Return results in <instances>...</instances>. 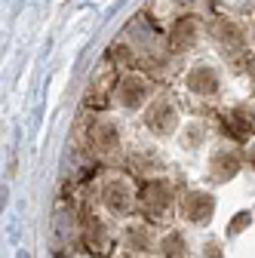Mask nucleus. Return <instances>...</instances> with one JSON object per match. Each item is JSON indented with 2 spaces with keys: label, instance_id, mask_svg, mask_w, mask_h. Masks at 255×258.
I'll use <instances>...</instances> for the list:
<instances>
[{
  "label": "nucleus",
  "instance_id": "obj_10",
  "mask_svg": "<svg viewBox=\"0 0 255 258\" xmlns=\"http://www.w3.org/2000/svg\"><path fill=\"white\" fill-rule=\"evenodd\" d=\"M89 145L99 151V154H114L120 148V129L111 120L92 123V129H89Z\"/></svg>",
  "mask_w": 255,
  "mask_h": 258
},
{
  "label": "nucleus",
  "instance_id": "obj_6",
  "mask_svg": "<svg viewBox=\"0 0 255 258\" xmlns=\"http://www.w3.org/2000/svg\"><path fill=\"white\" fill-rule=\"evenodd\" d=\"M215 215V197L206 190H190L181 200V218L190 224H209Z\"/></svg>",
  "mask_w": 255,
  "mask_h": 258
},
{
  "label": "nucleus",
  "instance_id": "obj_1",
  "mask_svg": "<svg viewBox=\"0 0 255 258\" xmlns=\"http://www.w3.org/2000/svg\"><path fill=\"white\" fill-rule=\"evenodd\" d=\"M172 203H175V194H172V184L166 178H148L139 190V209L151 221H160Z\"/></svg>",
  "mask_w": 255,
  "mask_h": 258
},
{
  "label": "nucleus",
  "instance_id": "obj_13",
  "mask_svg": "<svg viewBox=\"0 0 255 258\" xmlns=\"http://www.w3.org/2000/svg\"><path fill=\"white\" fill-rule=\"evenodd\" d=\"M151 243H154V237H151V231H148V224H130L126 228V246H130L133 252H151Z\"/></svg>",
  "mask_w": 255,
  "mask_h": 258
},
{
  "label": "nucleus",
  "instance_id": "obj_8",
  "mask_svg": "<svg viewBox=\"0 0 255 258\" xmlns=\"http://www.w3.org/2000/svg\"><path fill=\"white\" fill-rule=\"evenodd\" d=\"M197 37H200V22L194 16H181L172 22L169 28V46L175 52H187V49H194L197 46Z\"/></svg>",
  "mask_w": 255,
  "mask_h": 258
},
{
  "label": "nucleus",
  "instance_id": "obj_5",
  "mask_svg": "<svg viewBox=\"0 0 255 258\" xmlns=\"http://www.w3.org/2000/svg\"><path fill=\"white\" fill-rule=\"evenodd\" d=\"M114 95H117V105H120V108H126V111H139V108L148 102L151 92H148L145 77H139V74H123Z\"/></svg>",
  "mask_w": 255,
  "mask_h": 258
},
{
  "label": "nucleus",
  "instance_id": "obj_18",
  "mask_svg": "<svg viewBox=\"0 0 255 258\" xmlns=\"http://www.w3.org/2000/svg\"><path fill=\"white\" fill-rule=\"evenodd\" d=\"M249 83L255 86V61H252V68H249Z\"/></svg>",
  "mask_w": 255,
  "mask_h": 258
},
{
  "label": "nucleus",
  "instance_id": "obj_4",
  "mask_svg": "<svg viewBox=\"0 0 255 258\" xmlns=\"http://www.w3.org/2000/svg\"><path fill=\"white\" fill-rule=\"evenodd\" d=\"M212 40L225 55H240L246 49V31L234 19H218L212 22Z\"/></svg>",
  "mask_w": 255,
  "mask_h": 258
},
{
  "label": "nucleus",
  "instance_id": "obj_2",
  "mask_svg": "<svg viewBox=\"0 0 255 258\" xmlns=\"http://www.w3.org/2000/svg\"><path fill=\"white\" fill-rule=\"evenodd\" d=\"M102 203L111 215H130L136 206H139V194L133 190V184L126 178H111L102 184Z\"/></svg>",
  "mask_w": 255,
  "mask_h": 258
},
{
  "label": "nucleus",
  "instance_id": "obj_15",
  "mask_svg": "<svg viewBox=\"0 0 255 258\" xmlns=\"http://www.w3.org/2000/svg\"><path fill=\"white\" fill-rule=\"evenodd\" d=\"M249 221H252V212H240V215H237V221L231 224V228H228V231H231V234H240V231L246 228V224H249Z\"/></svg>",
  "mask_w": 255,
  "mask_h": 258
},
{
  "label": "nucleus",
  "instance_id": "obj_7",
  "mask_svg": "<svg viewBox=\"0 0 255 258\" xmlns=\"http://www.w3.org/2000/svg\"><path fill=\"white\" fill-rule=\"evenodd\" d=\"M184 86L194 92V95H203V99H209V95H215L218 92V86H221V80H218V71L212 68V64H203V61H197L194 68L187 71V77H184Z\"/></svg>",
  "mask_w": 255,
  "mask_h": 258
},
{
  "label": "nucleus",
  "instance_id": "obj_14",
  "mask_svg": "<svg viewBox=\"0 0 255 258\" xmlns=\"http://www.w3.org/2000/svg\"><path fill=\"white\" fill-rule=\"evenodd\" d=\"M181 142H184V148H200L203 142H206V126L203 123H187L184 129H181Z\"/></svg>",
  "mask_w": 255,
  "mask_h": 258
},
{
  "label": "nucleus",
  "instance_id": "obj_16",
  "mask_svg": "<svg viewBox=\"0 0 255 258\" xmlns=\"http://www.w3.org/2000/svg\"><path fill=\"white\" fill-rule=\"evenodd\" d=\"M246 166L255 172V145H249V148H246Z\"/></svg>",
  "mask_w": 255,
  "mask_h": 258
},
{
  "label": "nucleus",
  "instance_id": "obj_17",
  "mask_svg": "<svg viewBox=\"0 0 255 258\" xmlns=\"http://www.w3.org/2000/svg\"><path fill=\"white\" fill-rule=\"evenodd\" d=\"M206 258H221V252H218V246H215V243L206 249Z\"/></svg>",
  "mask_w": 255,
  "mask_h": 258
},
{
  "label": "nucleus",
  "instance_id": "obj_11",
  "mask_svg": "<svg viewBox=\"0 0 255 258\" xmlns=\"http://www.w3.org/2000/svg\"><path fill=\"white\" fill-rule=\"evenodd\" d=\"M83 243L95 255H105L111 249V234H108V228H105L102 218H92V215L86 218V224H83Z\"/></svg>",
  "mask_w": 255,
  "mask_h": 258
},
{
  "label": "nucleus",
  "instance_id": "obj_19",
  "mask_svg": "<svg viewBox=\"0 0 255 258\" xmlns=\"http://www.w3.org/2000/svg\"><path fill=\"white\" fill-rule=\"evenodd\" d=\"M252 40H255V25H252Z\"/></svg>",
  "mask_w": 255,
  "mask_h": 258
},
{
  "label": "nucleus",
  "instance_id": "obj_3",
  "mask_svg": "<svg viewBox=\"0 0 255 258\" xmlns=\"http://www.w3.org/2000/svg\"><path fill=\"white\" fill-rule=\"evenodd\" d=\"M145 126L151 129L154 136H169L175 133L178 126V111L169 99H154L148 108H145Z\"/></svg>",
  "mask_w": 255,
  "mask_h": 258
},
{
  "label": "nucleus",
  "instance_id": "obj_9",
  "mask_svg": "<svg viewBox=\"0 0 255 258\" xmlns=\"http://www.w3.org/2000/svg\"><path fill=\"white\" fill-rule=\"evenodd\" d=\"M243 169V160L234 154V151H215L212 157H209V175L215 178V181H231V178H237V172Z\"/></svg>",
  "mask_w": 255,
  "mask_h": 258
},
{
  "label": "nucleus",
  "instance_id": "obj_12",
  "mask_svg": "<svg viewBox=\"0 0 255 258\" xmlns=\"http://www.w3.org/2000/svg\"><path fill=\"white\" fill-rule=\"evenodd\" d=\"M160 255L163 258H187V237L181 231H169L160 240Z\"/></svg>",
  "mask_w": 255,
  "mask_h": 258
}]
</instances>
